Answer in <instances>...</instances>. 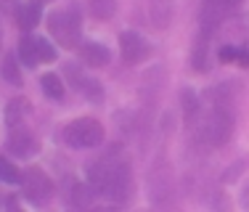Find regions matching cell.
Returning <instances> with one entry per match:
<instances>
[{
	"mask_svg": "<svg viewBox=\"0 0 249 212\" xmlns=\"http://www.w3.org/2000/svg\"><path fill=\"white\" fill-rule=\"evenodd\" d=\"M64 141L74 149H93V146L104 143V127L93 117H82L64 127Z\"/></svg>",
	"mask_w": 249,
	"mask_h": 212,
	"instance_id": "obj_1",
	"label": "cell"
},
{
	"mask_svg": "<svg viewBox=\"0 0 249 212\" xmlns=\"http://www.w3.org/2000/svg\"><path fill=\"white\" fill-rule=\"evenodd\" d=\"M48 29L56 37V43H61V48H74L77 37H80V16L74 8L53 11L48 16Z\"/></svg>",
	"mask_w": 249,
	"mask_h": 212,
	"instance_id": "obj_2",
	"label": "cell"
},
{
	"mask_svg": "<svg viewBox=\"0 0 249 212\" xmlns=\"http://www.w3.org/2000/svg\"><path fill=\"white\" fill-rule=\"evenodd\" d=\"M201 133H204V141L210 146L228 143L231 135H233V109H220V106H215V109L210 111V117L204 120Z\"/></svg>",
	"mask_w": 249,
	"mask_h": 212,
	"instance_id": "obj_3",
	"label": "cell"
},
{
	"mask_svg": "<svg viewBox=\"0 0 249 212\" xmlns=\"http://www.w3.org/2000/svg\"><path fill=\"white\" fill-rule=\"evenodd\" d=\"M21 188L32 204H45L53 196V183L40 167H29L21 173Z\"/></svg>",
	"mask_w": 249,
	"mask_h": 212,
	"instance_id": "obj_4",
	"label": "cell"
},
{
	"mask_svg": "<svg viewBox=\"0 0 249 212\" xmlns=\"http://www.w3.org/2000/svg\"><path fill=\"white\" fill-rule=\"evenodd\" d=\"M64 77L69 80V85H74L77 93L88 96L90 101H101V98H104V88H101V82L88 77L77 64H67V67H64Z\"/></svg>",
	"mask_w": 249,
	"mask_h": 212,
	"instance_id": "obj_5",
	"label": "cell"
},
{
	"mask_svg": "<svg viewBox=\"0 0 249 212\" xmlns=\"http://www.w3.org/2000/svg\"><path fill=\"white\" fill-rule=\"evenodd\" d=\"M120 48H122V61L124 64H141L151 56V48L138 32H122L120 35Z\"/></svg>",
	"mask_w": 249,
	"mask_h": 212,
	"instance_id": "obj_6",
	"label": "cell"
},
{
	"mask_svg": "<svg viewBox=\"0 0 249 212\" xmlns=\"http://www.w3.org/2000/svg\"><path fill=\"white\" fill-rule=\"evenodd\" d=\"M228 11H231L228 0H204V5H201V32L212 35L223 24Z\"/></svg>",
	"mask_w": 249,
	"mask_h": 212,
	"instance_id": "obj_7",
	"label": "cell"
},
{
	"mask_svg": "<svg viewBox=\"0 0 249 212\" xmlns=\"http://www.w3.org/2000/svg\"><path fill=\"white\" fill-rule=\"evenodd\" d=\"M8 149H11V154H16V157H32L35 151H37V138H35L24 125H16V127H11Z\"/></svg>",
	"mask_w": 249,
	"mask_h": 212,
	"instance_id": "obj_8",
	"label": "cell"
},
{
	"mask_svg": "<svg viewBox=\"0 0 249 212\" xmlns=\"http://www.w3.org/2000/svg\"><path fill=\"white\" fill-rule=\"evenodd\" d=\"M80 58L88 64V67H106L109 64V51L98 43H82L80 45Z\"/></svg>",
	"mask_w": 249,
	"mask_h": 212,
	"instance_id": "obj_9",
	"label": "cell"
},
{
	"mask_svg": "<svg viewBox=\"0 0 249 212\" xmlns=\"http://www.w3.org/2000/svg\"><path fill=\"white\" fill-rule=\"evenodd\" d=\"M40 14H43V8H40V3H24V5H19L16 8V21H19V27L21 29H32V27H37V21H40Z\"/></svg>",
	"mask_w": 249,
	"mask_h": 212,
	"instance_id": "obj_10",
	"label": "cell"
},
{
	"mask_svg": "<svg viewBox=\"0 0 249 212\" xmlns=\"http://www.w3.org/2000/svg\"><path fill=\"white\" fill-rule=\"evenodd\" d=\"M210 37L212 35L199 32L196 43H194V53H191V64L196 72H207V64H210V56H207V48H210Z\"/></svg>",
	"mask_w": 249,
	"mask_h": 212,
	"instance_id": "obj_11",
	"label": "cell"
},
{
	"mask_svg": "<svg viewBox=\"0 0 249 212\" xmlns=\"http://www.w3.org/2000/svg\"><path fill=\"white\" fill-rule=\"evenodd\" d=\"M40 85H43V93L48 98H53V101H61L64 98V82L58 74H53V72L43 74V77H40Z\"/></svg>",
	"mask_w": 249,
	"mask_h": 212,
	"instance_id": "obj_12",
	"label": "cell"
},
{
	"mask_svg": "<svg viewBox=\"0 0 249 212\" xmlns=\"http://www.w3.org/2000/svg\"><path fill=\"white\" fill-rule=\"evenodd\" d=\"M19 61L24 64V67H29V69H35L40 64L37 48H35V37H24L19 43Z\"/></svg>",
	"mask_w": 249,
	"mask_h": 212,
	"instance_id": "obj_13",
	"label": "cell"
},
{
	"mask_svg": "<svg viewBox=\"0 0 249 212\" xmlns=\"http://www.w3.org/2000/svg\"><path fill=\"white\" fill-rule=\"evenodd\" d=\"M24 114H27V101L24 98H14V101L8 104V109H5V122H8V127L21 125V117Z\"/></svg>",
	"mask_w": 249,
	"mask_h": 212,
	"instance_id": "obj_14",
	"label": "cell"
},
{
	"mask_svg": "<svg viewBox=\"0 0 249 212\" xmlns=\"http://www.w3.org/2000/svg\"><path fill=\"white\" fill-rule=\"evenodd\" d=\"M88 5H90V14L96 16V19H111L117 11V3L114 0H88Z\"/></svg>",
	"mask_w": 249,
	"mask_h": 212,
	"instance_id": "obj_15",
	"label": "cell"
},
{
	"mask_svg": "<svg viewBox=\"0 0 249 212\" xmlns=\"http://www.w3.org/2000/svg\"><path fill=\"white\" fill-rule=\"evenodd\" d=\"M180 104H183V114H186V122H194L199 114V98L194 90H183L180 93Z\"/></svg>",
	"mask_w": 249,
	"mask_h": 212,
	"instance_id": "obj_16",
	"label": "cell"
},
{
	"mask_svg": "<svg viewBox=\"0 0 249 212\" xmlns=\"http://www.w3.org/2000/svg\"><path fill=\"white\" fill-rule=\"evenodd\" d=\"M3 77L11 82V85H21V74H19V64H16V56H5L3 58Z\"/></svg>",
	"mask_w": 249,
	"mask_h": 212,
	"instance_id": "obj_17",
	"label": "cell"
},
{
	"mask_svg": "<svg viewBox=\"0 0 249 212\" xmlns=\"http://www.w3.org/2000/svg\"><path fill=\"white\" fill-rule=\"evenodd\" d=\"M0 180H3V183H11V186L21 183V173L8 162V159H3V157H0Z\"/></svg>",
	"mask_w": 249,
	"mask_h": 212,
	"instance_id": "obj_18",
	"label": "cell"
},
{
	"mask_svg": "<svg viewBox=\"0 0 249 212\" xmlns=\"http://www.w3.org/2000/svg\"><path fill=\"white\" fill-rule=\"evenodd\" d=\"M35 48H37V58H40V64H51V61H56V48H53L48 40L35 37Z\"/></svg>",
	"mask_w": 249,
	"mask_h": 212,
	"instance_id": "obj_19",
	"label": "cell"
},
{
	"mask_svg": "<svg viewBox=\"0 0 249 212\" xmlns=\"http://www.w3.org/2000/svg\"><path fill=\"white\" fill-rule=\"evenodd\" d=\"M93 199V188L90 186H74V194H72V202L77 207H88Z\"/></svg>",
	"mask_w": 249,
	"mask_h": 212,
	"instance_id": "obj_20",
	"label": "cell"
},
{
	"mask_svg": "<svg viewBox=\"0 0 249 212\" xmlns=\"http://www.w3.org/2000/svg\"><path fill=\"white\" fill-rule=\"evenodd\" d=\"M241 167H244V162H236L233 167L225 170V173H223V183H233V180L241 175Z\"/></svg>",
	"mask_w": 249,
	"mask_h": 212,
	"instance_id": "obj_21",
	"label": "cell"
},
{
	"mask_svg": "<svg viewBox=\"0 0 249 212\" xmlns=\"http://www.w3.org/2000/svg\"><path fill=\"white\" fill-rule=\"evenodd\" d=\"M239 58V48H233V45H225V48L220 51V61L223 64H231V61H236Z\"/></svg>",
	"mask_w": 249,
	"mask_h": 212,
	"instance_id": "obj_22",
	"label": "cell"
},
{
	"mask_svg": "<svg viewBox=\"0 0 249 212\" xmlns=\"http://www.w3.org/2000/svg\"><path fill=\"white\" fill-rule=\"evenodd\" d=\"M239 202H241V210L249 212V183H244V188H241V199H239Z\"/></svg>",
	"mask_w": 249,
	"mask_h": 212,
	"instance_id": "obj_23",
	"label": "cell"
},
{
	"mask_svg": "<svg viewBox=\"0 0 249 212\" xmlns=\"http://www.w3.org/2000/svg\"><path fill=\"white\" fill-rule=\"evenodd\" d=\"M236 64L249 69V48H241V51H239V58H236Z\"/></svg>",
	"mask_w": 249,
	"mask_h": 212,
	"instance_id": "obj_24",
	"label": "cell"
},
{
	"mask_svg": "<svg viewBox=\"0 0 249 212\" xmlns=\"http://www.w3.org/2000/svg\"><path fill=\"white\" fill-rule=\"evenodd\" d=\"M231 3V8H236V5H241V0H228Z\"/></svg>",
	"mask_w": 249,
	"mask_h": 212,
	"instance_id": "obj_25",
	"label": "cell"
},
{
	"mask_svg": "<svg viewBox=\"0 0 249 212\" xmlns=\"http://www.w3.org/2000/svg\"><path fill=\"white\" fill-rule=\"evenodd\" d=\"M217 212H225V207H223V202H220V207H217Z\"/></svg>",
	"mask_w": 249,
	"mask_h": 212,
	"instance_id": "obj_26",
	"label": "cell"
},
{
	"mask_svg": "<svg viewBox=\"0 0 249 212\" xmlns=\"http://www.w3.org/2000/svg\"><path fill=\"white\" fill-rule=\"evenodd\" d=\"M8 212H21V210H16V207H11V210H8Z\"/></svg>",
	"mask_w": 249,
	"mask_h": 212,
	"instance_id": "obj_27",
	"label": "cell"
}]
</instances>
